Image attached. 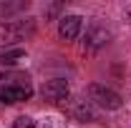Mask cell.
Wrapping results in <instances>:
<instances>
[{"mask_svg":"<svg viewBox=\"0 0 131 128\" xmlns=\"http://www.w3.org/2000/svg\"><path fill=\"white\" fill-rule=\"evenodd\" d=\"M88 98H91L93 106L106 108V111H118V108L124 106V98L118 96L116 91L101 85V83H91V85H88Z\"/></svg>","mask_w":131,"mask_h":128,"instance_id":"1","label":"cell"},{"mask_svg":"<svg viewBox=\"0 0 131 128\" xmlns=\"http://www.w3.org/2000/svg\"><path fill=\"white\" fill-rule=\"evenodd\" d=\"M33 33V20H13V23H0V48H8L18 40L28 38Z\"/></svg>","mask_w":131,"mask_h":128,"instance_id":"2","label":"cell"},{"mask_svg":"<svg viewBox=\"0 0 131 128\" xmlns=\"http://www.w3.org/2000/svg\"><path fill=\"white\" fill-rule=\"evenodd\" d=\"M33 96V85L30 80H20V83H8L0 85V100L3 103H23Z\"/></svg>","mask_w":131,"mask_h":128,"instance_id":"3","label":"cell"},{"mask_svg":"<svg viewBox=\"0 0 131 128\" xmlns=\"http://www.w3.org/2000/svg\"><path fill=\"white\" fill-rule=\"evenodd\" d=\"M40 93H43V100H48V103H66L71 88H68V80L53 78V80H46V83H43Z\"/></svg>","mask_w":131,"mask_h":128,"instance_id":"4","label":"cell"},{"mask_svg":"<svg viewBox=\"0 0 131 128\" xmlns=\"http://www.w3.org/2000/svg\"><path fill=\"white\" fill-rule=\"evenodd\" d=\"M81 28H83L81 15H63L58 20V35H61V40H76Z\"/></svg>","mask_w":131,"mask_h":128,"instance_id":"5","label":"cell"},{"mask_svg":"<svg viewBox=\"0 0 131 128\" xmlns=\"http://www.w3.org/2000/svg\"><path fill=\"white\" fill-rule=\"evenodd\" d=\"M108 38H111V33L106 30V28L93 25L91 30L86 33V45H88L91 50H96V48H101V45H106V43H108Z\"/></svg>","mask_w":131,"mask_h":128,"instance_id":"6","label":"cell"},{"mask_svg":"<svg viewBox=\"0 0 131 128\" xmlns=\"http://www.w3.org/2000/svg\"><path fill=\"white\" fill-rule=\"evenodd\" d=\"M73 116H76L78 121H93V116H96L93 103H91V100H86V98L76 100V103H73Z\"/></svg>","mask_w":131,"mask_h":128,"instance_id":"7","label":"cell"},{"mask_svg":"<svg viewBox=\"0 0 131 128\" xmlns=\"http://www.w3.org/2000/svg\"><path fill=\"white\" fill-rule=\"evenodd\" d=\"M23 58H25V50L23 48H8V50L0 53V63L3 65H13L18 60H23Z\"/></svg>","mask_w":131,"mask_h":128,"instance_id":"8","label":"cell"},{"mask_svg":"<svg viewBox=\"0 0 131 128\" xmlns=\"http://www.w3.org/2000/svg\"><path fill=\"white\" fill-rule=\"evenodd\" d=\"M35 128H66V126L58 116H46L40 123H35Z\"/></svg>","mask_w":131,"mask_h":128,"instance_id":"9","label":"cell"},{"mask_svg":"<svg viewBox=\"0 0 131 128\" xmlns=\"http://www.w3.org/2000/svg\"><path fill=\"white\" fill-rule=\"evenodd\" d=\"M20 80H30L25 73H8V75H0V85H8V83H20Z\"/></svg>","mask_w":131,"mask_h":128,"instance_id":"10","label":"cell"},{"mask_svg":"<svg viewBox=\"0 0 131 128\" xmlns=\"http://www.w3.org/2000/svg\"><path fill=\"white\" fill-rule=\"evenodd\" d=\"M13 128H35V121H33L30 116H18Z\"/></svg>","mask_w":131,"mask_h":128,"instance_id":"11","label":"cell"}]
</instances>
